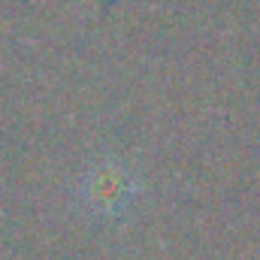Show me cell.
<instances>
[{
  "mask_svg": "<svg viewBox=\"0 0 260 260\" xmlns=\"http://www.w3.org/2000/svg\"><path fill=\"white\" fill-rule=\"evenodd\" d=\"M85 200H88V206H94V209H100L106 215L124 209L127 206L124 203L127 200V176L115 173L112 167H100L85 182Z\"/></svg>",
  "mask_w": 260,
  "mask_h": 260,
  "instance_id": "obj_1",
  "label": "cell"
}]
</instances>
